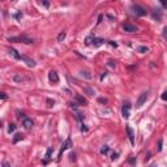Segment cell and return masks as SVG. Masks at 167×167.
<instances>
[{
  "mask_svg": "<svg viewBox=\"0 0 167 167\" xmlns=\"http://www.w3.org/2000/svg\"><path fill=\"white\" fill-rule=\"evenodd\" d=\"M9 42H19V43L30 44V43H33V39H30L28 37H25V35H22V37H12V38H9Z\"/></svg>",
  "mask_w": 167,
  "mask_h": 167,
  "instance_id": "cell-1",
  "label": "cell"
},
{
  "mask_svg": "<svg viewBox=\"0 0 167 167\" xmlns=\"http://www.w3.org/2000/svg\"><path fill=\"white\" fill-rule=\"evenodd\" d=\"M130 9H132V12L136 14V16H145V14H146V9L140 7V5H132Z\"/></svg>",
  "mask_w": 167,
  "mask_h": 167,
  "instance_id": "cell-2",
  "label": "cell"
},
{
  "mask_svg": "<svg viewBox=\"0 0 167 167\" xmlns=\"http://www.w3.org/2000/svg\"><path fill=\"white\" fill-rule=\"evenodd\" d=\"M121 115H123L124 119H128L129 115H130V103L125 102L123 105V108H121Z\"/></svg>",
  "mask_w": 167,
  "mask_h": 167,
  "instance_id": "cell-3",
  "label": "cell"
},
{
  "mask_svg": "<svg viewBox=\"0 0 167 167\" xmlns=\"http://www.w3.org/2000/svg\"><path fill=\"white\" fill-rule=\"evenodd\" d=\"M72 146V141H71V138H67L65 140V142L62 145V149H60V153H59V157H57V161H60V158H62L63 156V151L67 150V149H69Z\"/></svg>",
  "mask_w": 167,
  "mask_h": 167,
  "instance_id": "cell-4",
  "label": "cell"
},
{
  "mask_svg": "<svg viewBox=\"0 0 167 167\" xmlns=\"http://www.w3.org/2000/svg\"><path fill=\"white\" fill-rule=\"evenodd\" d=\"M148 95H149V93L148 92H144L141 94V95L138 97V99H137V103H136V107H141L142 105H144L145 102H146V99H148Z\"/></svg>",
  "mask_w": 167,
  "mask_h": 167,
  "instance_id": "cell-5",
  "label": "cell"
},
{
  "mask_svg": "<svg viewBox=\"0 0 167 167\" xmlns=\"http://www.w3.org/2000/svg\"><path fill=\"white\" fill-rule=\"evenodd\" d=\"M123 29H124V32H127V33H136L137 32V26H135V25H132V24H124L123 25Z\"/></svg>",
  "mask_w": 167,
  "mask_h": 167,
  "instance_id": "cell-6",
  "label": "cell"
},
{
  "mask_svg": "<svg viewBox=\"0 0 167 167\" xmlns=\"http://www.w3.org/2000/svg\"><path fill=\"white\" fill-rule=\"evenodd\" d=\"M22 125H24V128H25V129L29 130V129L33 128L34 123H33V120L29 119V118H24V119H22Z\"/></svg>",
  "mask_w": 167,
  "mask_h": 167,
  "instance_id": "cell-7",
  "label": "cell"
},
{
  "mask_svg": "<svg viewBox=\"0 0 167 167\" xmlns=\"http://www.w3.org/2000/svg\"><path fill=\"white\" fill-rule=\"evenodd\" d=\"M48 80L54 84H57L59 82V76H57V73L55 71H50L48 72Z\"/></svg>",
  "mask_w": 167,
  "mask_h": 167,
  "instance_id": "cell-8",
  "label": "cell"
},
{
  "mask_svg": "<svg viewBox=\"0 0 167 167\" xmlns=\"http://www.w3.org/2000/svg\"><path fill=\"white\" fill-rule=\"evenodd\" d=\"M127 133H128V138L130 145H135V133H133V129L130 127H127Z\"/></svg>",
  "mask_w": 167,
  "mask_h": 167,
  "instance_id": "cell-9",
  "label": "cell"
},
{
  "mask_svg": "<svg viewBox=\"0 0 167 167\" xmlns=\"http://www.w3.org/2000/svg\"><path fill=\"white\" fill-rule=\"evenodd\" d=\"M21 60H24V62L26 63V65L30 67V68H34V67H35V62L33 59H29L28 56H22V57H21Z\"/></svg>",
  "mask_w": 167,
  "mask_h": 167,
  "instance_id": "cell-10",
  "label": "cell"
},
{
  "mask_svg": "<svg viewBox=\"0 0 167 167\" xmlns=\"http://www.w3.org/2000/svg\"><path fill=\"white\" fill-rule=\"evenodd\" d=\"M75 101H76V103H78L80 106H86V103H87L86 99H85L84 97H81V95H76Z\"/></svg>",
  "mask_w": 167,
  "mask_h": 167,
  "instance_id": "cell-11",
  "label": "cell"
},
{
  "mask_svg": "<svg viewBox=\"0 0 167 167\" xmlns=\"http://www.w3.org/2000/svg\"><path fill=\"white\" fill-rule=\"evenodd\" d=\"M8 52H9L11 55L14 57V59H21V57H22V56H21L19 52H17L16 50H14V48H9V50H8Z\"/></svg>",
  "mask_w": 167,
  "mask_h": 167,
  "instance_id": "cell-12",
  "label": "cell"
},
{
  "mask_svg": "<svg viewBox=\"0 0 167 167\" xmlns=\"http://www.w3.org/2000/svg\"><path fill=\"white\" fill-rule=\"evenodd\" d=\"M103 43H105V41H103L102 38H94L93 44H94L95 47H99V46H101V44H103Z\"/></svg>",
  "mask_w": 167,
  "mask_h": 167,
  "instance_id": "cell-13",
  "label": "cell"
},
{
  "mask_svg": "<svg viewBox=\"0 0 167 167\" xmlns=\"http://www.w3.org/2000/svg\"><path fill=\"white\" fill-rule=\"evenodd\" d=\"M24 138V136L21 135V133H17V135H14V137H13V142L14 144H17V142L20 141V140H22Z\"/></svg>",
  "mask_w": 167,
  "mask_h": 167,
  "instance_id": "cell-14",
  "label": "cell"
},
{
  "mask_svg": "<svg viewBox=\"0 0 167 167\" xmlns=\"http://www.w3.org/2000/svg\"><path fill=\"white\" fill-rule=\"evenodd\" d=\"M65 32H62V33H60V34L59 35H57V42H63V41H64V39H65Z\"/></svg>",
  "mask_w": 167,
  "mask_h": 167,
  "instance_id": "cell-15",
  "label": "cell"
},
{
  "mask_svg": "<svg viewBox=\"0 0 167 167\" xmlns=\"http://www.w3.org/2000/svg\"><path fill=\"white\" fill-rule=\"evenodd\" d=\"M149 51V48L146 46H140L138 47V52H141V54H145V52H148Z\"/></svg>",
  "mask_w": 167,
  "mask_h": 167,
  "instance_id": "cell-16",
  "label": "cell"
},
{
  "mask_svg": "<svg viewBox=\"0 0 167 167\" xmlns=\"http://www.w3.org/2000/svg\"><path fill=\"white\" fill-rule=\"evenodd\" d=\"M80 73H81V76H82V77H85V78H90V77H92V75H90L87 71H81Z\"/></svg>",
  "mask_w": 167,
  "mask_h": 167,
  "instance_id": "cell-17",
  "label": "cell"
},
{
  "mask_svg": "<svg viewBox=\"0 0 167 167\" xmlns=\"http://www.w3.org/2000/svg\"><path fill=\"white\" fill-rule=\"evenodd\" d=\"M52 151H54V148H48V149H47V151H46V156H44V157H46V159H48V158L51 157V154H52Z\"/></svg>",
  "mask_w": 167,
  "mask_h": 167,
  "instance_id": "cell-18",
  "label": "cell"
},
{
  "mask_svg": "<svg viewBox=\"0 0 167 167\" xmlns=\"http://www.w3.org/2000/svg\"><path fill=\"white\" fill-rule=\"evenodd\" d=\"M39 1H41V4L43 5L44 8H48V7H50V0H39Z\"/></svg>",
  "mask_w": 167,
  "mask_h": 167,
  "instance_id": "cell-19",
  "label": "cell"
},
{
  "mask_svg": "<svg viewBox=\"0 0 167 167\" xmlns=\"http://www.w3.org/2000/svg\"><path fill=\"white\" fill-rule=\"evenodd\" d=\"M93 42H94V37H87L86 41H85V44H86V46H89V44H92Z\"/></svg>",
  "mask_w": 167,
  "mask_h": 167,
  "instance_id": "cell-20",
  "label": "cell"
},
{
  "mask_svg": "<svg viewBox=\"0 0 167 167\" xmlns=\"http://www.w3.org/2000/svg\"><path fill=\"white\" fill-rule=\"evenodd\" d=\"M153 17H154V19H157V20H161V12H159V9H158V12H156V9H154Z\"/></svg>",
  "mask_w": 167,
  "mask_h": 167,
  "instance_id": "cell-21",
  "label": "cell"
},
{
  "mask_svg": "<svg viewBox=\"0 0 167 167\" xmlns=\"http://www.w3.org/2000/svg\"><path fill=\"white\" fill-rule=\"evenodd\" d=\"M84 92H85V93H87L89 95H93V94H94V90H93V89H90V87H84Z\"/></svg>",
  "mask_w": 167,
  "mask_h": 167,
  "instance_id": "cell-22",
  "label": "cell"
},
{
  "mask_svg": "<svg viewBox=\"0 0 167 167\" xmlns=\"http://www.w3.org/2000/svg\"><path fill=\"white\" fill-rule=\"evenodd\" d=\"M162 144H163L162 138H159V140H158V148H157V150H158V151L162 150Z\"/></svg>",
  "mask_w": 167,
  "mask_h": 167,
  "instance_id": "cell-23",
  "label": "cell"
},
{
  "mask_svg": "<svg viewBox=\"0 0 167 167\" xmlns=\"http://www.w3.org/2000/svg\"><path fill=\"white\" fill-rule=\"evenodd\" d=\"M108 150H110V148H108V146H103V148L101 149V153H102V154H107Z\"/></svg>",
  "mask_w": 167,
  "mask_h": 167,
  "instance_id": "cell-24",
  "label": "cell"
},
{
  "mask_svg": "<svg viewBox=\"0 0 167 167\" xmlns=\"http://www.w3.org/2000/svg\"><path fill=\"white\" fill-rule=\"evenodd\" d=\"M14 129H16V125H14V124H9V128H8V132L12 133V132H14Z\"/></svg>",
  "mask_w": 167,
  "mask_h": 167,
  "instance_id": "cell-25",
  "label": "cell"
},
{
  "mask_svg": "<svg viewBox=\"0 0 167 167\" xmlns=\"http://www.w3.org/2000/svg\"><path fill=\"white\" fill-rule=\"evenodd\" d=\"M54 105H55V101H52V99H47V106L48 107H54Z\"/></svg>",
  "mask_w": 167,
  "mask_h": 167,
  "instance_id": "cell-26",
  "label": "cell"
},
{
  "mask_svg": "<svg viewBox=\"0 0 167 167\" xmlns=\"http://www.w3.org/2000/svg\"><path fill=\"white\" fill-rule=\"evenodd\" d=\"M13 17H14V19L19 20L20 17H22V13H21V12H17V13H14V14H13Z\"/></svg>",
  "mask_w": 167,
  "mask_h": 167,
  "instance_id": "cell-27",
  "label": "cell"
},
{
  "mask_svg": "<svg viewBox=\"0 0 167 167\" xmlns=\"http://www.w3.org/2000/svg\"><path fill=\"white\" fill-rule=\"evenodd\" d=\"M107 43L110 44V46H112V47H118V43H116V42H114V41H108Z\"/></svg>",
  "mask_w": 167,
  "mask_h": 167,
  "instance_id": "cell-28",
  "label": "cell"
},
{
  "mask_svg": "<svg viewBox=\"0 0 167 167\" xmlns=\"http://www.w3.org/2000/svg\"><path fill=\"white\" fill-rule=\"evenodd\" d=\"M161 98H162L163 101H167V90H166V92H163V94L161 95Z\"/></svg>",
  "mask_w": 167,
  "mask_h": 167,
  "instance_id": "cell-29",
  "label": "cell"
},
{
  "mask_svg": "<svg viewBox=\"0 0 167 167\" xmlns=\"http://www.w3.org/2000/svg\"><path fill=\"white\" fill-rule=\"evenodd\" d=\"M163 37H165V39H167V26L163 29Z\"/></svg>",
  "mask_w": 167,
  "mask_h": 167,
  "instance_id": "cell-30",
  "label": "cell"
},
{
  "mask_svg": "<svg viewBox=\"0 0 167 167\" xmlns=\"http://www.w3.org/2000/svg\"><path fill=\"white\" fill-rule=\"evenodd\" d=\"M116 158H118V153H114V154H112V157H111V159H112V161H115Z\"/></svg>",
  "mask_w": 167,
  "mask_h": 167,
  "instance_id": "cell-31",
  "label": "cell"
},
{
  "mask_svg": "<svg viewBox=\"0 0 167 167\" xmlns=\"http://www.w3.org/2000/svg\"><path fill=\"white\" fill-rule=\"evenodd\" d=\"M22 80V78L20 77V76H16V77H14V81H17V82H19V81H21Z\"/></svg>",
  "mask_w": 167,
  "mask_h": 167,
  "instance_id": "cell-32",
  "label": "cell"
},
{
  "mask_svg": "<svg viewBox=\"0 0 167 167\" xmlns=\"http://www.w3.org/2000/svg\"><path fill=\"white\" fill-rule=\"evenodd\" d=\"M1 99H3V101H5V99H7V95H5V93H1Z\"/></svg>",
  "mask_w": 167,
  "mask_h": 167,
  "instance_id": "cell-33",
  "label": "cell"
},
{
  "mask_svg": "<svg viewBox=\"0 0 167 167\" xmlns=\"http://www.w3.org/2000/svg\"><path fill=\"white\" fill-rule=\"evenodd\" d=\"M69 157H71V161H75V159H76V157H75V153H71V156H69Z\"/></svg>",
  "mask_w": 167,
  "mask_h": 167,
  "instance_id": "cell-34",
  "label": "cell"
},
{
  "mask_svg": "<svg viewBox=\"0 0 167 167\" xmlns=\"http://www.w3.org/2000/svg\"><path fill=\"white\" fill-rule=\"evenodd\" d=\"M106 76H107V72H103V73H102V76H101V80H103V78H105Z\"/></svg>",
  "mask_w": 167,
  "mask_h": 167,
  "instance_id": "cell-35",
  "label": "cell"
},
{
  "mask_svg": "<svg viewBox=\"0 0 167 167\" xmlns=\"http://www.w3.org/2000/svg\"><path fill=\"white\" fill-rule=\"evenodd\" d=\"M99 102H101V103H106V102H107V99H105V98H99Z\"/></svg>",
  "mask_w": 167,
  "mask_h": 167,
  "instance_id": "cell-36",
  "label": "cell"
},
{
  "mask_svg": "<svg viewBox=\"0 0 167 167\" xmlns=\"http://www.w3.org/2000/svg\"><path fill=\"white\" fill-rule=\"evenodd\" d=\"M161 3H162L165 7H167V0H161Z\"/></svg>",
  "mask_w": 167,
  "mask_h": 167,
  "instance_id": "cell-37",
  "label": "cell"
},
{
  "mask_svg": "<svg viewBox=\"0 0 167 167\" xmlns=\"http://www.w3.org/2000/svg\"><path fill=\"white\" fill-rule=\"evenodd\" d=\"M128 162H129V163H135L136 161H135V158H130V159H128Z\"/></svg>",
  "mask_w": 167,
  "mask_h": 167,
  "instance_id": "cell-38",
  "label": "cell"
},
{
  "mask_svg": "<svg viewBox=\"0 0 167 167\" xmlns=\"http://www.w3.org/2000/svg\"><path fill=\"white\" fill-rule=\"evenodd\" d=\"M149 158H150V153L148 151V153H146V159H149Z\"/></svg>",
  "mask_w": 167,
  "mask_h": 167,
  "instance_id": "cell-39",
  "label": "cell"
},
{
  "mask_svg": "<svg viewBox=\"0 0 167 167\" xmlns=\"http://www.w3.org/2000/svg\"><path fill=\"white\" fill-rule=\"evenodd\" d=\"M13 1H14V0H13Z\"/></svg>",
  "mask_w": 167,
  "mask_h": 167,
  "instance_id": "cell-40",
  "label": "cell"
}]
</instances>
